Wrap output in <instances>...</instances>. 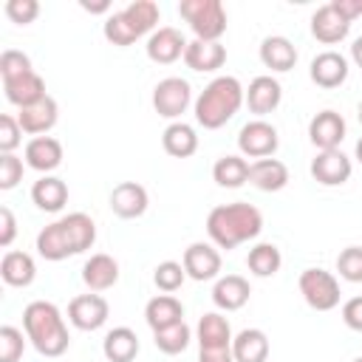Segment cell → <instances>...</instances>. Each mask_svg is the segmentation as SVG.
<instances>
[{"instance_id":"8d00e7d4","label":"cell","mask_w":362,"mask_h":362,"mask_svg":"<svg viewBox=\"0 0 362 362\" xmlns=\"http://www.w3.org/2000/svg\"><path fill=\"white\" fill-rule=\"evenodd\" d=\"M122 11H124L127 23L136 28L139 37L147 34V31H153V25L158 23V6H156L153 0H133V3L124 6Z\"/></svg>"},{"instance_id":"6da1fadb","label":"cell","mask_w":362,"mask_h":362,"mask_svg":"<svg viewBox=\"0 0 362 362\" xmlns=\"http://www.w3.org/2000/svg\"><path fill=\"white\" fill-rule=\"evenodd\" d=\"M263 229V215L257 206L246 201L221 204L206 215V235L218 249H235L252 238H257Z\"/></svg>"},{"instance_id":"d6986e66","label":"cell","mask_w":362,"mask_h":362,"mask_svg":"<svg viewBox=\"0 0 362 362\" xmlns=\"http://www.w3.org/2000/svg\"><path fill=\"white\" fill-rule=\"evenodd\" d=\"M25 164L37 173H51L62 164V144L54 136H34L25 144Z\"/></svg>"},{"instance_id":"d6a6232c","label":"cell","mask_w":362,"mask_h":362,"mask_svg":"<svg viewBox=\"0 0 362 362\" xmlns=\"http://www.w3.org/2000/svg\"><path fill=\"white\" fill-rule=\"evenodd\" d=\"M59 221H62V226H65V232H68V240H71L74 255H79V252H85V249L93 246V240H96V223H93L90 215H85V212H71V215H65V218H59Z\"/></svg>"},{"instance_id":"8992f818","label":"cell","mask_w":362,"mask_h":362,"mask_svg":"<svg viewBox=\"0 0 362 362\" xmlns=\"http://www.w3.org/2000/svg\"><path fill=\"white\" fill-rule=\"evenodd\" d=\"M192 102V88L181 76H167L153 88V107L164 119H178Z\"/></svg>"},{"instance_id":"5b68a950","label":"cell","mask_w":362,"mask_h":362,"mask_svg":"<svg viewBox=\"0 0 362 362\" xmlns=\"http://www.w3.org/2000/svg\"><path fill=\"white\" fill-rule=\"evenodd\" d=\"M300 294L314 311H331L339 305V283L325 269H305L300 274Z\"/></svg>"},{"instance_id":"4fadbf2b","label":"cell","mask_w":362,"mask_h":362,"mask_svg":"<svg viewBox=\"0 0 362 362\" xmlns=\"http://www.w3.org/2000/svg\"><path fill=\"white\" fill-rule=\"evenodd\" d=\"M348 31H351V20H345V17L337 11L334 3H325V6H320V8L311 14V34H314L320 42H325V45H334V42L345 40Z\"/></svg>"},{"instance_id":"c3c4849f","label":"cell","mask_w":362,"mask_h":362,"mask_svg":"<svg viewBox=\"0 0 362 362\" xmlns=\"http://www.w3.org/2000/svg\"><path fill=\"white\" fill-rule=\"evenodd\" d=\"M198 362H235L232 348H201Z\"/></svg>"},{"instance_id":"b9f144b4","label":"cell","mask_w":362,"mask_h":362,"mask_svg":"<svg viewBox=\"0 0 362 362\" xmlns=\"http://www.w3.org/2000/svg\"><path fill=\"white\" fill-rule=\"evenodd\" d=\"M28 71H34L28 54L14 51V48H8V51L0 54V76H3V82H6V79H14V76H23V74H28Z\"/></svg>"},{"instance_id":"ee69618b","label":"cell","mask_w":362,"mask_h":362,"mask_svg":"<svg viewBox=\"0 0 362 362\" xmlns=\"http://www.w3.org/2000/svg\"><path fill=\"white\" fill-rule=\"evenodd\" d=\"M6 14L11 23H20V25H28L37 20L40 14V3L37 0H8L6 3Z\"/></svg>"},{"instance_id":"f907efd6","label":"cell","mask_w":362,"mask_h":362,"mask_svg":"<svg viewBox=\"0 0 362 362\" xmlns=\"http://www.w3.org/2000/svg\"><path fill=\"white\" fill-rule=\"evenodd\" d=\"M79 6H82L85 11H90V14H102V11H107V8H110V3H107V0H99V3H88V0H82Z\"/></svg>"},{"instance_id":"816d5d0a","label":"cell","mask_w":362,"mask_h":362,"mask_svg":"<svg viewBox=\"0 0 362 362\" xmlns=\"http://www.w3.org/2000/svg\"><path fill=\"white\" fill-rule=\"evenodd\" d=\"M351 59L362 68V37H356V40H354V45H351Z\"/></svg>"},{"instance_id":"f6af8a7d","label":"cell","mask_w":362,"mask_h":362,"mask_svg":"<svg viewBox=\"0 0 362 362\" xmlns=\"http://www.w3.org/2000/svg\"><path fill=\"white\" fill-rule=\"evenodd\" d=\"M20 136H23L20 122H17L14 116L3 113V116H0V153H14V147L23 141Z\"/></svg>"},{"instance_id":"83f0119b","label":"cell","mask_w":362,"mask_h":362,"mask_svg":"<svg viewBox=\"0 0 362 362\" xmlns=\"http://www.w3.org/2000/svg\"><path fill=\"white\" fill-rule=\"evenodd\" d=\"M144 320L153 331H161V328L184 320V305L173 294H158L144 305Z\"/></svg>"},{"instance_id":"f35d334b","label":"cell","mask_w":362,"mask_h":362,"mask_svg":"<svg viewBox=\"0 0 362 362\" xmlns=\"http://www.w3.org/2000/svg\"><path fill=\"white\" fill-rule=\"evenodd\" d=\"M184 277H187V272H184V263H175V260H164V263H158L156 266V272H153V283L161 288V291H178L181 288V283H184Z\"/></svg>"},{"instance_id":"60d3db41","label":"cell","mask_w":362,"mask_h":362,"mask_svg":"<svg viewBox=\"0 0 362 362\" xmlns=\"http://www.w3.org/2000/svg\"><path fill=\"white\" fill-rule=\"evenodd\" d=\"M25 339L23 331H17L14 325H3L0 328V362H17L23 356Z\"/></svg>"},{"instance_id":"30bf717a","label":"cell","mask_w":362,"mask_h":362,"mask_svg":"<svg viewBox=\"0 0 362 362\" xmlns=\"http://www.w3.org/2000/svg\"><path fill=\"white\" fill-rule=\"evenodd\" d=\"M351 158L342 150H320L311 161V175L322 187H339L351 178Z\"/></svg>"},{"instance_id":"52a82bcc","label":"cell","mask_w":362,"mask_h":362,"mask_svg":"<svg viewBox=\"0 0 362 362\" xmlns=\"http://www.w3.org/2000/svg\"><path fill=\"white\" fill-rule=\"evenodd\" d=\"M277 144H280V139H277L274 124H269L263 119L246 122L240 127V133H238V147L249 158H272L274 150H277Z\"/></svg>"},{"instance_id":"db71d44e","label":"cell","mask_w":362,"mask_h":362,"mask_svg":"<svg viewBox=\"0 0 362 362\" xmlns=\"http://www.w3.org/2000/svg\"><path fill=\"white\" fill-rule=\"evenodd\" d=\"M356 116H359V122H362V105H359V110H356Z\"/></svg>"},{"instance_id":"3957f363","label":"cell","mask_w":362,"mask_h":362,"mask_svg":"<svg viewBox=\"0 0 362 362\" xmlns=\"http://www.w3.org/2000/svg\"><path fill=\"white\" fill-rule=\"evenodd\" d=\"M246 90L235 76H215L195 99V122L204 130L223 127L243 105Z\"/></svg>"},{"instance_id":"ffe728a7","label":"cell","mask_w":362,"mask_h":362,"mask_svg":"<svg viewBox=\"0 0 362 362\" xmlns=\"http://www.w3.org/2000/svg\"><path fill=\"white\" fill-rule=\"evenodd\" d=\"M184 62H187V68H192L198 74H209V71H218L226 62V48L221 42L192 40V42H187Z\"/></svg>"},{"instance_id":"f546056e","label":"cell","mask_w":362,"mask_h":362,"mask_svg":"<svg viewBox=\"0 0 362 362\" xmlns=\"http://www.w3.org/2000/svg\"><path fill=\"white\" fill-rule=\"evenodd\" d=\"M31 201L42 209V212H59L68 201V187L62 178L57 175H42L40 181H34L31 187Z\"/></svg>"},{"instance_id":"836d02e7","label":"cell","mask_w":362,"mask_h":362,"mask_svg":"<svg viewBox=\"0 0 362 362\" xmlns=\"http://www.w3.org/2000/svg\"><path fill=\"white\" fill-rule=\"evenodd\" d=\"M212 178H215L218 187L235 189V187H240V184L249 181V161L240 158V156H223V158L215 161Z\"/></svg>"},{"instance_id":"1f68e13d","label":"cell","mask_w":362,"mask_h":362,"mask_svg":"<svg viewBox=\"0 0 362 362\" xmlns=\"http://www.w3.org/2000/svg\"><path fill=\"white\" fill-rule=\"evenodd\" d=\"M161 144L173 158H189L198 150V136L189 124L184 122H173L167 124V130L161 133Z\"/></svg>"},{"instance_id":"9a60e30c","label":"cell","mask_w":362,"mask_h":362,"mask_svg":"<svg viewBox=\"0 0 362 362\" xmlns=\"http://www.w3.org/2000/svg\"><path fill=\"white\" fill-rule=\"evenodd\" d=\"M57 116H59V107H57V99L54 96H45L28 107H23L17 113V122L23 127V133L28 136H45L54 124H57Z\"/></svg>"},{"instance_id":"277c9868","label":"cell","mask_w":362,"mask_h":362,"mask_svg":"<svg viewBox=\"0 0 362 362\" xmlns=\"http://www.w3.org/2000/svg\"><path fill=\"white\" fill-rule=\"evenodd\" d=\"M178 14L189 23V28L195 31V40L221 42L226 31V8L221 0H181Z\"/></svg>"},{"instance_id":"e575fe53","label":"cell","mask_w":362,"mask_h":362,"mask_svg":"<svg viewBox=\"0 0 362 362\" xmlns=\"http://www.w3.org/2000/svg\"><path fill=\"white\" fill-rule=\"evenodd\" d=\"M246 266L255 277H272L280 272L283 266V257H280V249L274 243H257L255 249H249V257H246Z\"/></svg>"},{"instance_id":"8fae6325","label":"cell","mask_w":362,"mask_h":362,"mask_svg":"<svg viewBox=\"0 0 362 362\" xmlns=\"http://www.w3.org/2000/svg\"><path fill=\"white\" fill-rule=\"evenodd\" d=\"M147 57L153 59V62H158V65H170V62H175L178 57H184V51H187V40H184V34L178 31V28H173V25H161V28H156L153 34H150V40H147Z\"/></svg>"},{"instance_id":"d590c367","label":"cell","mask_w":362,"mask_h":362,"mask_svg":"<svg viewBox=\"0 0 362 362\" xmlns=\"http://www.w3.org/2000/svg\"><path fill=\"white\" fill-rule=\"evenodd\" d=\"M189 339H192V331H189V325H187L184 320L175 322V325H167V328H161V331H153L156 348H158L161 354H170V356L187 351Z\"/></svg>"},{"instance_id":"7c38bea8","label":"cell","mask_w":362,"mask_h":362,"mask_svg":"<svg viewBox=\"0 0 362 362\" xmlns=\"http://www.w3.org/2000/svg\"><path fill=\"white\" fill-rule=\"evenodd\" d=\"M308 139L320 150H339V141L345 139V119L337 110H320L308 122Z\"/></svg>"},{"instance_id":"2e32d148","label":"cell","mask_w":362,"mask_h":362,"mask_svg":"<svg viewBox=\"0 0 362 362\" xmlns=\"http://www.w3.org/2000/svg\"><path fill=\"white\" fill-rule=\"evenodd\" d=\"M311 82L320 88H339L348 79V59L339 51H322L311 59Z\"/></svg>"},{"instance_id":"9c48e42d","label":"cell","mask_w":362,"mask_h":362,"mask_svg":"<svg viewBox=\"0 0 362 362\" xmlns=\"http://www.w3.org/2000/svg\"><path fill=\"white\" fill-rule=\"evenodd\" d=\"M184 272H187V277H192L198 283L218 277V272H221V252L212 243H204V240L189 243L184 249Z\"/></svg>"},{"instance_id":"ac0fdd59","label":"cell","mask_w":362,"mask_h":362,"mask_svg":"<svg viewBox=\"0 0 362 362\" xmlns=\"http://www.w3.org/2000/svg\"><path fill=\"white\" fill-rule=\"evenodd\" d=\"M280 99H283V88H280V82L274 79V76H255L252 82H249V88H246V105H249V110L252 113H257V116H263V113H272L277 105H280Z\"/></svg>"},{"instance_id":"4dcf8cb0","label":"cell","mask_w":362,"mask_h":362,"mask_svg":"<svg viewBox=\"0 0 362 362\" xmlns=\"http://www.w3.org/2000/svg\"><path fill=\"white\" fill-rule=\"evenodd\" d=\"M37 252H40L45 260H65L68 255H74V249H71V240H68V232H65L62 221L48 223V226L37 235Z\"/></svg>"},{"instance_id":"ba28073f","label":"cell","mask_w":362,"mask_h":362,"mask_svg":"<svg viewBox=\"0 0 362 362\" xmlns=\"http://www.w3.org/2000/svg\"><path fill=\"white\" fill-rule=\"evenodd\" d=\"M110 305L102 294H79L68 303V320L79 331H96L107 322Z\"/></svg>"},{"instance_id":"11a10c76","label":"cell","mask_w":362,"mask_h":362,"mask_svg":"<svg viewBox=\"0 0 362 362\" xmlns=\"http://www.w3.org/2000/svg\"><path fill=\"white\" fill-rule=\"evenodd\" d=\"M354 362H362V356H356V359H354Z\"/></svg>"},{"instance_id":"4316f807","label":"cell","mask_w":362,"mask_h":362,"mask_svg":"<svg viewBox=\"0 0 362 362\" xmlns=\"http://www.w3.org/2000/svg\"><path fill=\"white\" fill-rule=\"evenodd\" d=\"M0 277H3L8 286H17V288L31 286L34 277H37L34 257L25 255V252H6L3 260H0Z\"/></svg>"},{"instance_id":"5bb4252c","label":"cell","mask_w":362,"mask_h":362,"mask_svg":"<svg viewBox=\"0 0 362 362\" xmlns=\"http://www.w3.org/2000/svg\"><path fill=\"white\" fill-rule=\"evenodd\" d=\"M147 204H150L147 201V189L141 184H136V181H122L110 192V209L124 221L141 218L147 212Z\"/></svg>"},{"instance_id":"cb8c5ba5","label":"cell","mask_w":362,"mask_h":362,"mask_svg":"<svg viewBox=\"0 0 362 362\" xmlns=\"http://www.w3.org/2000/svg\"><path fill=\"white\" fill-rule=\"evenodd\" d=\"M102 354L107 362H133L136 354H139V337L133 328L127 325H119L113 331L105 334L102 339Z\"/></svg>"},{"instance_id":"f1b7e54d","label":"cell","mask_w":362,"mask_h":362,"mask_svg":"<svg viewBox=\"0 0 362 362\" xmlns=\"http://www.w3.org/2000/svg\"><path fill=\"white\" fill-rule=\"evenodd\" d=\"M198 345L201 348H232V328L229 320L221 317L218 311H209L198 320Z\"/></svg>"},{"instance_id":"d4e9b609","label":"cell","mask_w":362,"mask_h":362,"mask_svg":"<svg viewBox=\"0 0 362 362\" xmlns=\"http://www.w3.org/2000/svg\"><path fill=\"white\" fill-rule=\"evenodd\" d=\"M232 356L235 362H266L269 337L260 328H243L238 337H232Z\"/></svg>"},{"instance_id":"7a4b0ae2","label":"cell","mask_w":362,"mask_h":362,"mask_svg":"<svg viewBox=\"0 0 362 362\" xmlns=\"http://www.w3.org/2000/svg\"><path fill=\"white\" fill-rule=\"evenodd\" d=\"M23 328H25V337L31 339V345L42 356H62L71 345L65 320H62L59 308L48 300H34V303L25 305Z\"/></svg>"},{"instance_id":"74e56055","label":"cell","mask_w":362,"mask_h":362,"mask_svg":"<svg viewBox=\"0 0 362 362\" xmlns=\"http://www.w3.org/2000/svg\"><path fill=\"white\" fill-rule=\"evenodd\" d=\"M105 40L113 42V45H133L139 40L136 28L127 23L124 11H113L107 20H105Z\"/></svg>"},{"instance_id":"7bdbcfd3","label":"cell","mask_w":362,"mask_h":362,"mask_svg":"<svg viewBox=\"0 0 362 362\" xmlns=\"http://www.w3.org/2000/svg\"><path fill=\"white\" fill-rule=\"evenodd\" d=\"M23 181V161L14 153L0 156V189H14Z\"/></svg>"},{"instance_id":"7dc6e473","label":"cell","mask_w":362,"mask_h":362,"mask_svg":"<svg viewBox=\"0 0 362 362\" xmlns=\"http://www.w3.org/2000/svg\"><path fill=\"white\" fill-rule=\"evenodd\" d=\"M14 235H17L14 212H11L8 206H0V246H3V249H6V246H11Z\"/></svg>"},{"instance_id":"ab89813d","label":"cell","mask_w":362,"mask_h":362,"mask_svg":"<svg viewBox=\"0 0 362 362\" xmlns=\"http://www.w3.org/2000/svg\"><path fill=\"white\" fill-rule=\"evenodd\" d=\"M337 272L348 283H362V246H348L337 257Z\"/></svg>"},{"instance_id":"681fc988","label":"cell","mask_w":362,"mask_h":362,"mask_svg":"<svg viewBox=\"0 0 362 362\" xmlns=\"http://www.w3.org/2000/svg\"><path fill=\"white\" fill-rule=\"evenodd\" d=\"M334 6H337V11L345 17V20H356L359 14H362V0H331Z\"/></svg>"},{"instance_id":"e0dca14e","label":"cell","mask_w":362,"mask_h":362,"mask_svg":"<svg viewBox=\"0 0 362 362\" xmlns=\"http://www.w3.org/2000/svg\"><path fill=\"white\" fill-rule=\"evenodd\" d=\"M3 90H6V99H8L11 105H17L20 110L48 96V93H45V82H42V76H40L37 71H28V74H23V76L6 79V82H3Z\"/></svg>"},{"instance_id":"603a6c76","label":"cell","mask_w":362,"mask_h":362,"mask_svg":"<svg viewBox=\"0 0 362 362\" xmlns=\"http://www.w3.org/2000/svg\"><path fill=\"white\" fill-rule=\"evenodd\" d=\"M249 294H252V288H249L246 277L226 274V277H218V283L212 288V303L223 311H238L249 303Z\"/></svg>"},{"instance_id":"484cf974","label":"cell","mask_w":362,"mask_h":362,"mask_svg":"<svg viewBox=\"0 0 362 362\" xmlns=\"http://www.w3.org/2000/svg\"><path fill=\"white\" fill-rule=\"evenodd\" d=\"M260 62L266 68H272V71H280V74L283 71H291L294 62H297V48L291 45L288 37H280V34L266 37L260 42Z\"/></svg>"},{"instance_id":"7402d4cb","label":"cell","mask_w":362,"mask_h":362,"mask_svg":"<svg viewBox=\"0 0 362 362\" xmlns=\"http://www.w3.org/2000/svg\"><path fill=\"white\" fill-rule=\"evenodd\" d=\"M82 280H85V286L90 291H107L119 280V263L105 252L90 255L85 260V266H82Z\"/></svg>"},{"instance_id":"bcb514c9","label":"cell","mask_w":362,"mask_h":362,"mask_svg":"<svg viewBox=\"0 0 362 362\" xmlns=\"http://www.w3.org/2000/svg\"><path fill=\"white\" fill-rule=\"evenodd\" d=\"M342 322L351 331H362V297H351L342 305Z\"/></svg>"},{"instance_id":"f5cc1de1","label":"cell","mask_w":362,"mask_h":362,"mask_svg":"<svg viewBox=\"0 0 362 362\" xmlns=\"http://www.w3.org/2000/svg\"><path fill=\"white\" fill-rule=\"evenodd\" d=\"M354 153H356V161H359V164H362V139H359V141H356V150H354Z\"/></svg>"},{"instance_id":"44dd1931","label":"cell","mask_w":362,"mask_h":362,"mask_svg":"<svg viewBox=\"0 0 362 362\" xmlns=\"http://www.w3.org/2000/svg\"><path fill=\"white\" fill-rule=\"evenodd\" d=\"M249 184L263 192H277L288 184V167L280 158H257L249 164Z\"/></svg>"}]
</instances>
